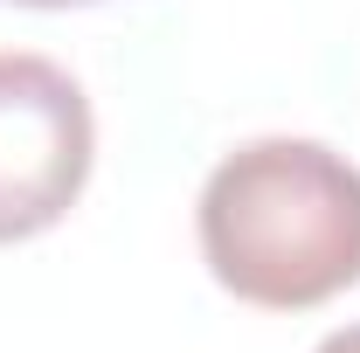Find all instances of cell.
I'll return each instance as SVG.
<instances>
[{
	"label": "cell",
	"instance_id": "6da1fadb",
	"mask_svg": "<svg viewBox=\"0 0 360 353\" xmlns=\"http://www.w3.org/2000/svg\"><path fill=\"white\" fill-rule=\"evenodd\" d=\"M201 264L257 312H312L360 284V167L326 139H250L194 201Z\"/></svg>",
	"mask_w": 360,
	"mask_h": 353
},
{
	"label": "cell",
	"instance_id": "7a4b0ae2",
	"mask_svg": "<svg viewBox=\"0 0 360 353\" xmlns=\"http://www.w3.org/2000/svg\"><path fill=\"white\" fill-rule=\"evenodd\" d=\"M97 160L84 84L28 49H0V250L49 236L77 208Z\"/></svg>",
	"mask_w": 360,
	"mask_h": 353
},
{
	"label": "cell",
	"instance_id": "3957f363",
	"mask_svg": "<svg viewBox=\"0 0 360 353\" xmlns=\"http://www.w3.org/2000/svg\"><path fill=\"white\" fill-rule=\"evenodd\" d=\"M312 353H360V326H340V333H326Z\"/></svg>",
	"mask_w": 360,
	"mask_h": 353
},
{
	"label": "cell",
	"instance_id": "277c9868",
	"mask_svg": "<svg viewBox=\"0 0 360 353\" xmlns=\"http://www.w3.org/2000/svg\"><path fill=\"white\" fill-rule=\"evenodd\" d=\"M14 7H90V0H14Z\"/></svg>",
	"mask_w": 360,
	"mask_h": 353
}]
</instances>
